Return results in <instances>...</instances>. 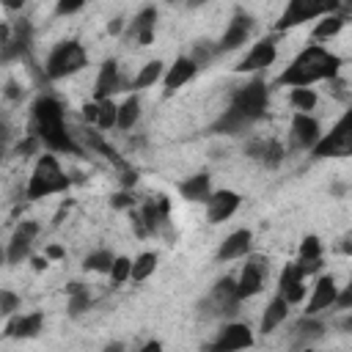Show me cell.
I'll use <instances>...</instances> for the list:
<instances>
[{"label": "cell", "instance_id": "1", "mask_svg": "<svg viewBox=\"0 0 352 352\" xmlns=\"http://www.w3.org/2000/svg\"><path fill=\"white\" fill-rule=\"evenodd\" d=\"M341 72V58L330 52L322 44H308L302 47L292 63L278 74L275 85H289V88H311L314 82L336 80Z\"/></svg>", "mask_w": 352, "mask_h": 352}, {"label": "cell", "instance_id": "2", "mask_svg": "<svg viewBox=\"0 0 352 352\" xmlns=\"http://www.w3.org/2000/svg\"><path fill=\"white\" fill-rule=\"evenodd\" d=\"M30 129L33 135H38V140L44 143L47 151L55 154H80V146L74 143V138L66 129V118H63V104L55 96H36L33 107H30Z\"/></svg>", "mask_w": 352, "mask_h": 352}, {"label": "cell", "instance_id": "3", "mask_svg": "<svg viewBox=\"0 0 352 352\" xmlns=\"http://www.w3.org/2000/svg\"><path fill=\"white\" fill-rule=\"evenodd\" d=\"M72 187V179L66 176V170L60 168L55 151H47L36 160L33 165V173L28 179V187H25V198L28 201H41V198H50V195H58V192H66Z\"/></svg>", "mask_w": 352, "mask_h": 352}, {"label": "cell", "instance_id": "4", "mask_svg": "<svg viewBox=\"0 0 352 352\" xmlns=\"http://www.w3.org/2000/svg\"><path fill=\"white\" fill-rule=\"evenodd\" d=\"M267 107H270V85L264 82V77H253L245 85H239L228 102V110L248 126L261 121L267 116Z\"/></svg>", "mask_w": 352, "mask_h": 352}, {"label": "cell", "instance_id": "5", "mask_svg": "<svg viewBox=\"0 0 352 352\" xmlns=\"http://www.w3.org/2000/svg\"><path fill=\"white\" fill-rule=\"evenodd\" d=\"M85 66H88L85 47L77 38H66V41H58L50 50V55L44 60V77L47 80H66V77L77 74Z\"/></svg>", "mask_w": 352, "mask_h": 352}, {"label": "cell", "instance_id": "6", "mask_svg": "<svg viewBox=\"0 0 352 352\" xmlns=\"http://www.w3.org/2000/svg\"><path fill=\"white\" fill-rule=\"evenodd\" d=\"M239 305H242V297L236 292V278L226 275L214 280L212 292L198 302V314L204 319H234Z\"/></svg>", "mask_w": 352, "mask_h": 352}, {"label": "cell", "instance_id": "7", "mask_svg": "<svg viewBox=\"0 0 352 352\" xmlns=\"http://www.w3.org/2000/svg\"><path fill=\"white\" fill-rule=\"evenodd\" d=\"M311 157L314 160H346V157H352V107L344 110V116L330 126V132H322Z\"/></svg>", "mask_w": 352, "mask_h": 352}, {"label": "cell", "instance_id": "8", "mask_svg": "<svg viewBox=\"0 0 352 352\" xmlns=\"http://www.w3.org/2000/svg\"><path fill=\"white\" fill-rule=\"evenodd\" d=\"M341 8V0H289L280 16L275 19V30H289L311 19H322L327 14H336Z\"/></svg>", "mask_w": 352, "mask_h": 352}, {"label": "cell", "instance_id": "9", "mask_svg": "<svg viewBox=\"0 0 352 352\" xmlns=\"http://www.w3.org/2000/svg\"><path fill=\"white\" fill-rule=\"evenodd\" d=\"M264 280H267V256H258V253H248L245 256V264H242V272L236 278V292L245 300L256 297L261 289H264Z\"/></svg>", "mask_w": 352, "mask_h": 352}, {"label": "cell", "instance_id": "10", "mask_svg": "<svg viewBox=\"0 0 352 352\" xmlns=\"http://www.w3.org/2000/svg\"><path fill=\"white\" fill-rule=\"evenodd\" d=\"M322 138V126L319 121L311 116V113H294L292 118V126H289V143L292 148H300V151H314V146L319 143Z\"/></svg>", "mask_w": 352, "mask_h": 352}, {"label": "cell", "instance_id": "11", "mask_svg": "<svg viewBox=\"0 0 352 352\" xmlns=\"http://www.w3.org/2000/svg\"><path fill=\"white\" fill-rule=\"evenodd\" d=\"M30 41H33V28L28 19H19L14 25V36H11V28L3 25V63H11L16 58H28Z\"/></svg>", "mask_w": 352, "mask_h": 352}, {"label": "cell", "instance_id": "12", "mask_svg": "<svg viewBox=\"0 0 352 352\" xmlns=\"http://www.w3.org/2000/svg\"><path fill=\"white\" fill-rule=\"evenodd\" d=\"M154 30H157V8L154 6H143L132 16V22H126L124 41H129L135 47H148L154 41Z\"/></svg>", "mask_w": 352, "mask_h": 352}, {"label": "cell", "instance_id": "13", "mask_svg": "<svg viewBox=\"0 0 352 352\" xmlns=\"http://www.w3.org/2000/svg\"><path fill=\"white\" fill-rule=\"evenodd\" d=\"M245 157L253 160V162H258L261 168L275 170V168L283 162L286 148H283V143L275 140V138H253V140L245 143Z\"/></svg>", "mask_w": 352, "mask_h": 352}, {"label": "cell", "instance_id": "14", "mask_svg": "<svg viewBox=\"0 0 352 352\" xmlns=\"http://www.w3.org/2000/svg\"><path fill=\"white\" fill-rule=\"evenodd\" d=\"M36 236H38V223L36 220H22L14 228V234H11L8 245H6V261L11 267L14 264H22L30 256V248H33V239Z\"/></svg>", "mask_w": 352, "mask_h": 352}, {"label": "cell", "instance_id": "15", "mask_svg": "<svg viewBox=\"0 0 352 352\" xmlns=\"http://www.w3.org/2000/svg\"><path fill=\"white\" fill-rule=\"evenodd\" d=\"M248 346H253V330L245 322L223 324L217 338L209 344L212 352H236V349H248Z\"/></svg>", "mask_w": 352, "mask_h": 352}, {"label": "cell", "instance_id": "16", "mask_svg": "<svg viewBox=\"0 0 352 352\" xmlns=\"http://www.w3.org/2000/svg\"><path fill=\"white\" fill-rule=\"evenodd\" d=\"M250 30H253V16L245 14V11H236L228 22V28L223 30V36L217 38V52L226 55V52H234L239 50L248 38H250Z\"/></svg>", "mask_w": 352, "mask_h": 352}, {"label": "cell", "instance_id": "17", "mask_svg": "<svg viewBox=\"0 0 352 352\" xmlns=\"http://www.w3.org/2000/svg\"><path fill=\"white\" fill-rule=\"evenodd\" d=\"M336 300H338V286H336V278L333 275H319L311 286V297L305 302V314L311 316H319L322 311L327 308H336Z\"/></svg>", "mask_w": 352, "mask_h": 352}, {"label": "cell", "instance_id": "18", "mask_svg": "<svg viewBox=\"0 0 352 352\" xmlns=\"http://www.w3.org/2000/svg\"><path fill=\"white\" fill-rule=\"evenodd\" d=\"M275 58H278V44L272 36H267L250 47V52L234 66V72H264L267 66L275 63Z\"/></svg>", "mask_w": 352, "mask_h": 352}, {"label": "cell", "instance_id": "19", "mask_svg": "<svg viewBox=\"0 0 352 352\" xmlns=\"http://www.w3.org/2000/svg\"><path fill=\"white\" fill-rule=\"evenodd\" d=\"M198 63L190 58V55H179L168 69H165V77H162V94L165 96H173L179 88H184L195 74H198Z\"/></svg>", "mask_w": 352, "mask_h": 352}, {"label": "cell", "instance_id": "20", "mask_svg": "<svg viewBox=\"0 0 352 352\" xmlns=\"http://www.w3.org/2000/svg\"><path fill=\"white\" fill-rule=\"evenodd\" d=\"M239 204H242V195L239 192H234V190H214L209 195V201H206V220L212 226L226 223L239 209Z\"/></svg>", "mask_w": 352, "mask_h": 352}, {"label": "cell", "instance_id": "21", "mask_svg": "<svg viewBox=\"0 0 352 352\" xmlns=\"http://www.w3.org/2000/svg\"><path fill=\"white\" fill-rule=\"evenodd\" d=\"M124 77L118 72V60L107 58L102 66H99V74H96V82H94V99H113L116 91H124Z\"/></svg>", "mask_w": 352, "mask_h": 352}, {"label": "cell", "instance_id": "22", "mask_svg": "<svg viewBox=\"0 0 352 352\" xmlns=\"http://www.w3.org/2000/svg\"><path fill=\"white\" fill-rule=\"evenodd\" d=\"M250 250H253V234L248 228H236L220 242L217 261H236V258H245Z\"/></svg>", "mask_w": 352, "mask_h": 352}, {"label": "cell", "instance_id": "23", "mask_svg": "<svg viewBox=\"0 0 352 352\" xmlns=\"http://www.w3.org/2000/svg\"><path fill=\"white\" fill-rule=\"evenodd\" d=\"M168 214H170L168 195H157V198H151V201H146L140 206V217H143V223L148 228V236H157L168 226Z\"/></svg>", "mask_w": 352, "mask_h": 352}, {"label": "cell", "instance_id": "24", "mask_svg": "<svg viewBox=\"0 0 352 352\" xmlns=\"http://www.w3.org/2000/svg\"><path fill=\"white\" fill-rule=\"evenodd\" d=\"M41 327H44V316L38 311H33L25 316H8L3 336L6 338H36L41 333Z\"/></svg>", "mask_w": 352, "mask_h": 352}, {"label": "cell", "instance_id": "25", "mask_svg": "<svg viewBox=\"0 0 352 352\" xmlns=\"http://www.w3.org/2000/svg\"><path fill=\"white\" fill-rule=\"evenodd\" d=\"M212 192H214V190H212V176H209L206 170L192 173L190 179H184V182L179 184V195H182L184 201H192V204H195V201L206 204Z\"/></svg>", "mask_w": 352, "mask_h": 352}, {"label": "cell", "instance_id": "26", "mask_svg": "<svg viewBox=\"0 0 352 352\" xmlns=\"http://www.w3.org/2000/svg\"><path fill=\"white\" fill-rule=\"evenodd\" d=\"M289 319V300L278 292L270 302H267V308H264V314H261V322H258V327H261V333L267 336V333H272V330H278L283 322Z\"/></svg>", "mask_w": 352, "mask_h": 352}, {"label": "cell", "instance_id": "27", "mask_svg": "<svg viewBox=\"0 0 352 352\" xmlns=\"http://www.w3.org/2000/svg\"><path fill=\"white\" fill-rule=\"evenodd\" d=\"M292 346H311L314 341H319L322 336H324V322L322 319H316V316H311V314H305L297 324H294V330H292Z\"/></svg>", "mask_w": 352, "mask_h": 352}, {"label": "cell", "instance_id": "28", "mask_svg": "<svg viewBox=\"0 0 352 352\" xmlns=\"http://www.w3.org/2000/svg\"><path fill=\"white\" fill-rule=\"evenodd\" d=\"M66 294H69V300H66V314L72 316V319H77V316H82L88 308H91V292L80 283V280H72L69 286H66Z\"/></svg>", "mask_w": 352, "mask_h": 352}, {"label": "cell", "instance_id": "29", "mask_svg": "<svg viewBox=\"0 0 352 352\" xmlns=\"http://www.w3.org/2000/svg\"><path fill=\"white\" fill-rule=\"evenodd\" d=\"M165 77V63L162 60H148L140 66V72L129 80V88L132 91H143V88H151L154 82H160Z\"/></svg>", "mask_w": 352, "mask_h": 352}, {"label": "cell", "instance_id": "30", "mask_svg": "<svg viewBox=\"0 0 352 352\" xmlns=\"http://www.w3.org/2000/svg\"><path fill=\"white\" fill-rule=\"evenodd\" d=\"M344 25H346L344 14H327V16H322V19L314 25L311 36H314V41H330V38H336V36L344 30Z\"/></svg>", "mask_w": 352, "mask_h": 352}, {"label": "cell", "instance_id": "31", "mask_svg": "<svg viewBox=\"0 0 352 352\" xmlns=\"http://www.w3.org/2000/svg\"><path fill=\"white\" fill-rule=\"evenodd\" d=\"M138 118H140V99H138V94H129L121 104H118V129H132L135 124H138Z\"/></svg>", "mask_w": 352, "mask_h": 352}, {"label": "cell", "instance_id": "32", "mask_svg": "<svg viewBox=\"0 0 352 352\" xmlns=\"http://www.w3.org/2000/svg\"><path fill=\"white\" fill-rule=\"evenodd\" d=\"M113 261H116V256L107 248H102V250H94V253H88L82 258V270L85 272H110Z\"/></svg>", "mask_w": 352, "mask_h": 352}, {"label": "cell", "instance_id": "33", "mask_svg": "<svg viewBox=\"0 0 352 352\" xmlns=\"http://www.w3.org/2000/svg\"><path fill=\"white\" fill-rule=\"evenodd\" d=\"M154 270H157V253H151V250H146V253H140L138 258H132V280H146V278H151L154 275Z\"/></svg>", "mask_w": 352, "mask_h": 352}, {"label": "cell", "instance_id": "34", "mask_svg": "<svg viewBox=\"0 0 352 352\" xmlns=\"http://www.w3.org/2000/svg\"><path fill=\"white\" fill-rule=\"evenodd\" d=\"M316 91L314 88H292L289 91V102H292V107L294 110H300V113H311L314 107H316Z\"/></svg>", "mask_w": 352, "mask_h": 352}, {"label": "cell", "instance_id": "35", "mask_svg": "<svg viewBox=\"0 0 352 352\" xmlns=\"http://www.w3.org/2000/svg\"><path fill=\"white\" fill-rule=\"evenodd\" d=\"M220 52H217V41H206V38H201V41H195L192 44V52H190V58L204 69L209 60H214Z\"/></svg>", "mask_w": 352, "mask_h": 352}, {"label": "cell", "instance_id": "36", "mask_svg": "<svg viewBox=\"0 0 352 352\" xmlns=\"http://www.w3.org/2000/svg\"><path fill=\"white\" fill-rule=\"evenodd\" d=\"M99 102V121L96 129H113L118 124V104L113 99H96Z\"/></svg>", "mask_w": 352, "mask_h": 352}, {"label": "cell", "instance_id": "37", "mask_svg": "<svg viewBox=\"0 0 352 352\" xmlns=\"http://www.w3.org/2000/svg\"><path fill=\"white\" fill-rule=\"evenodd\" d=\"M302 280H305V272H302L300 261H289V264L280 270V275H278V292H286L289 286L302 283Z\"/></svg>", "mask_w": 352, "mask_h": 352}, {"label": "cell", "instance_id": "38", "mask_svg": "<svg viewBox=\"0 0 352 352\" xmlns=\"http://www.w3.org/2000/svg\"><path fill=\"white\" fill-rule=\"evenodd\" d=\"M107 275H110L113 286H121L124 280L132 278V258H126V256H116V261H113V267H110Z\"/></svg>", "mask_w": 352, "mask_h": 352}, {"label": "cell", "instance_id": "39", "mask_svg": "<svg viewBox=\"0 0 352 352\" xmlns=\"http://www.w3.org/2000/svg\"><path fill=\"white\" fill-rule=\"evenodd\" d=\"M300 256V261H314V258H322V242H319V236H314V234H308V236H302V242H300V250H297Z\"/></svg>", "mask_w": 352, "mask_h": 352}, {"label": "cell", "instance_id": "40", "mask_svg": "<svg viewBox=\"0 0 352 352\" xmlns=\"http://www.w3.org/2000/svg\"><path fill=\"white\" fill-rule=\"evenodd\" d=\"M19 308V297L14 294V292H8V289H3L0 292V316H14V311Z\"/></svg>", "mask_w": 352, "mask_h": 352}, {"label": "cell", "instance_id": "41", "mask_svg": "<svg viewBox=\"0 0 352 352\" xmlns=\"http://www.w3.org/2000/svg\"><path fill=\"white\" fill-rule=\"evenodd\" d=\"M85 3H88V0H55V14H58V16H72V14H77Z\"/></svg>", "mask_w": 352, "mask_h": 352}, {"label": "cell", "instance_id": "42", "mask_svg": "<svg viewBox=\"0 0 352 352\" xmlns=\"http://www.w3.org/2000/svg\"><path fill=\"white\" fill-rule=\"evenodd\" d=\"M305 292H308V286H305V280H302V283L289 286V289H286V292H280V294L289 300V305H297V302H302V300H305Z\"/></svg>", "mask_w": 352, "mask_h": 352}, {"label": "cell", "instance_id": "43", "mask_svg": "<svg viewBox=\"0 0 352 352\" xmlns=\"http://www.w3.org/2000/svg\"><path fill=\"white\" fill-rule=\"evenodd\" d=\"M110 204H113V209H132L135 206V195L129 190H121V192H116L110 198Z\"/></svg>", "mask_w": 352, "mask_h": 352}, {"label": "cell", "instance_id": "44", "mask_svg": "<svg viewBox=\"0 0 352 352\" xmlns=\"http://www.w3.org/2000/svg\"><path fill=\"white\" fill-rule=\"evenodd\" d=\"M336 308H338V311H352V278H349V283H346V286L338 292Z\"/></svg>", "mask_w": 352, "mask_h": 352}, {"label": "cell", "instance_id": "45", "mask_svg": "<svg viewBox=\"0 0 352 352\" xmlns=\"http://www.w3.org/2000/svg\"><path fill=\"white\" fill-rule=\"evenodd\" d=\"M82 118L88 121V124H94L96 126V121H99V102L94 99V102H88L85 107H82Z\"/></svg>", "mask_w": 352, "mask_h": 352}, {"label": "cell", "instance_id": "46", "mask_svg": "<svg viewBox=\"0 0 352 352\" xmlns=\"http://www.w3.org/2000/svg\"><path fill=\"white\" fill-rule=\"evenodd\" d=\"M124 30H126V19L124 16H116L113 22H107V33L110 36H124Z\"/></svg>", "mask_w": 352, "mask_h": 352}, {"label": "cell", "instance_id": "47", "mask_svg": "<svg viewBox=\"0 0 352 352\" xmlns=\"http://www.w3.org/2000/svg\"><path fill=\"white\" fill-rule=\"evenodd\" d=\"M3 94H6V99H11V102L22 99V88H19L14 80H8V82H6V91H3Z\"/></svg>", "mask_w": 352, "mask_h": 352}, {"label": "cell", "instance_id": "48", "mask_svg": "<svg viewBox=\"0 0 352 352\" xmlns=\"http://www.w3.org/2000/svg\"><path fill=\"white\" fill-rule=\"evenodd\" d=\"M44 256H47V258H63L66 250H63L60 245H47V248H44Z\"/></svg>", "mask_w": 352, "mask_h": 352}, {"label": "cell", "instance_id": "49", "mask_svg": "<svg viewBox=\"0 0 352 352\" xmlns=\"http://www.w3.org/2000/svg\"><path fill=\"white\" fill-rule=\"evenodd\" d=\"M336 327H338L341 333H352V311H349L344 319H338V322H336Z\"/></svg>", "mask_w": 352, "mask_h": 352}, {"label": "cell", "instance_id": "50", "mask_svg": "<svg viewBox=\"0 0 352 352\" xmlns=\"http://www.w3.org/2000/svg\"><path fill=\"white\" fill-rule=\"evenodd\" d=\"M47 264H50V258H47V256H33V270H36V272L47 270Z\"/></svg>", "mask_w": 352, "mask_h": 352}, {"label": "cell", "instance_id": "51", "mask_svg": "<svg viewBox=\"0 0 352 352\" xmlns=\"http://www.w3.org/2000/svg\"><path fill=\"white\" fill-rule=\"evenodd\" d=\"M25 6V0H3V8L6 11H19Z\"/></svg>", "mask_w": 352, "mask_h": 352}, {"label": "cell", "instance_id": "52", "mask_svg": "<svg viewBox=\"0 0 352 352\" xmlns=\"http://www.w3.org/2000/svg\"><path fill=\"white\" fill-rule=\"evenodd\" d=\"M151 349L157 352V349H162V344H160V341H148V344H143V352H151Z\"/></svg>", "mask_w": 352, "mask_h": 352}, {"label": "cell", "instance_id": "53", "mask_svg": "<svg viewBox=\"0 0 352 352\" xmlns=\"http://www.w3.org/2000/svg\"><path fill=\"white\" fill-rule=\"evenodd\" d=\"M209 0H187V8H201V6H206Z\"/></svg>", "mask_w": 352, "mask_h": 352}, {"label": "cell", "instance_id": "54", "mask_svg": "<svg viewBox=\"0 0 352 352\" xmlns=\"http://www.w3.org/2000/svg\"><path fill=\"white\" fill-rule=\"evenodd\" d=\"M168 3H176V0H168Z\"/></svg>", "mask_w": 352, "mask_h": 352}, {"label": "cell", "instance_id": "55", "mask_svg": "<svg viewBox=\"0 0 352 352\" xmlns=\"http://www.w3.org/2000/svg\"><path fill=\"white\" fill-rule=\"evenodd\" d=\"M346 3H349V6H352V0H346Z\"/></svg>", "mask_w": 352, "mask_h": 352}]
</instances>
